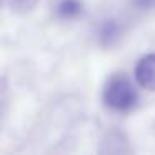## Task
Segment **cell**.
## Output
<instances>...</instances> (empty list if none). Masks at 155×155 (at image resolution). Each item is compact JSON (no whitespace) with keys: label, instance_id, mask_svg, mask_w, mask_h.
I'll return each mask as SVG.
<instances>
[{"label":"cell","instance_id":"6da1fadb","mask_svg":"<svg viewBox=\"0 0 155 155\" xmlns=\"http://www.w3.org/2000/svg\"><path fill=\"white\" fill-rule=\"evenodd\" d=\"M104 104L114 112H130L138 104V94L132 80L124 74H115L105 82Z\"/></svg>","mask_w":155,"mask_h":155},{"label":"cell","instance_id":"7a4b0ae2","mask_svg":"<svg viewBox=\"0 0 155 155\" xmlns=\"http://www.w3.org/2000/svg\"><path fill=\"white\" fill-rule=\"evenodd\" d=\"M135 82L145 90L155 92V54H147L137 62Z\"/></svg>","mask_w":155,"mask_h":155},{"label":"cell","instance_id":"3957f363","mask_svg":"<svg viewBox=\"0 0 155 155\" xmlns=\"http://www.w3.org/2000/svg\"><path fill=\"white\" fill-rule=\"evenodd\" d=\"M122 34H124V27L120 22L115 18H107L102 22L100 28H98V42L102 47L110 48L120 42Z\"/></svg>","mask_w":155,"mask_h":155},{"label":"cell","instance_id":"277c9868","mask_svg":"<svg viewBox=\"0 0 155 155\" xmlns=\"http://www.w3.org/2000/svg\"><path fill=\"white\" fill-rule=\"evenodd\" d=\"M54 14L60 20H75L84 14L82 0H57L54 5Z\"/></svg>","mask_w":155,"mask_h":155},{"label":"cell","instance_id":"5b68a950","mask_svg":"<svg viewBox=\"0 0 155 155\" xmlns=\"http://www.w3.org/2000/svg\"><path fill=\"white\" fill-rule=\"evenodd\" d=\"M132 5L140 12H150L155 8V0H132Z\"/></svg>","mask_w":155,"mask_h":155},{"label":"cell","instance_id":"8992f818","mask_svg":"<svg viewBox=\"0 0 155 155\" xmlns=\"http://www.w3.org/2000/svg\"><path fill=\"white\" fill-rule=\"evenodd\" d=\"M17 2H24V0H17Z\"/></svg>","mask_w":155,"mask_h":155}]
</instances>
